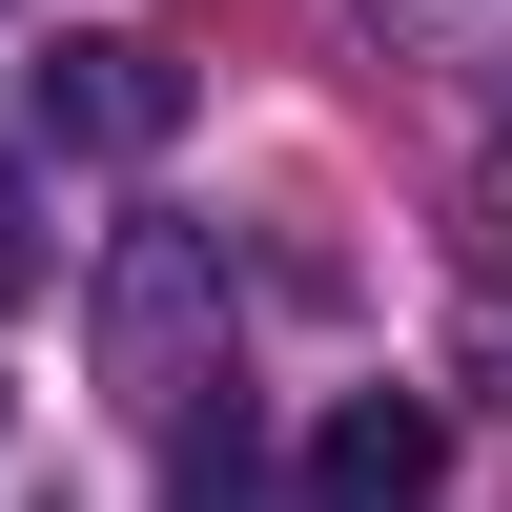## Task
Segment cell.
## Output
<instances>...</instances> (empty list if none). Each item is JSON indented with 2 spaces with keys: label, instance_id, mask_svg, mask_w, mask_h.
Masks as SVG:
<instances>
[{
  "label": "cell",
  "instance_id": "obj_1",
  "mask_svg": "<svg viewBox=\"0 0 512 512\" xmlns=\"http://www.w3.org/2000/svg\"><path fill=\"white\" fill-rule=\"evenodd\" d=\"M205 308H226V287H205V226H123V267H103V369L144 410H185L205 390Z\"/></svg>",
  "mask_w": 512,
  "mask_h": 512
},
{
  "label": "cell",
  "instance_id": "obj_2",
  "mask_svg": "<svg viewBox=\"0 0 512 512\" xmlns=\"http://www.w3.org/2000/svg\"><path fill=\"white\" fill-rule=\"evenodd\" d=\"M431 492H451V431H431L410 390H349V410L308 431V512H431Z\"/></svg>",
  "mask_w": 512,
  "mask_h": 512
},
{
  "label": "cell",
  "instance_id": "obj_3",
  "mask_svg": "<svg viewBox=\"0 0 512 512\" xmlns=\"http://www.w3.org/2000/svg\"><path fill=\"white\" fill-rule=\"evenodd\" d=\"M41 123H82V144L144 164L164 123H185V62H164V41H62V62H41Z\"/></svg>",
  "mask_w": 512,
  "mask_h": 512
},
{
  "label": "cell",
  "instance_id": "obj_4",
  "mask_svg": "<svg viewBox=\"0 0 512 512\" xmlns=\"http://www.w3.org/2000/svg\"><path fill=\"white\" fill-rule=\"evenodd\" d=\"M164 512H287V492H267V431H246V390H226V410L185 390V431H164Z\"/></svg>",
  "mask_w": 512,
  "mask_h": 512
},
{
  "label": "cell",
  "instance_id": "obj_5",
  "mask_svg": "<svg viewBox=\"0 0 512 512\" xmlns=\"http://www.w3.org/2000/svg\"><path fill=\"white\" fill-rule=\"evenodd\" d=\"M390 41H431V62H512V0H390Z\"/></svg>",
  "mask_w": 512,
  "mask_h": 512
},
{
  "label": "cell",
  "instance_id": "obj_6",
  "mask_svg": "<svg viewBox=\"0 0 512 512\" xmlns=\"http://www.w3.org/2000/svg\"><path fill=\"white\" fill-rule=\"evenodd\" d=\"M41 287V205H21V164H0V308Z\"/></svg>",
  "mask_w": 512,
  "mask_h": 512
}]
</instances>
